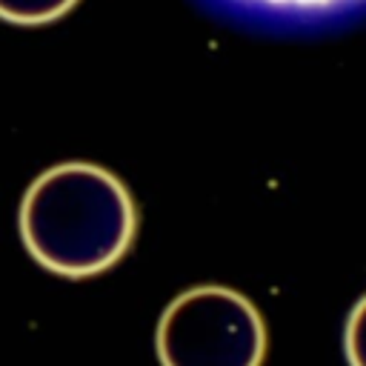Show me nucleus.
I'll return each mask as SVG.
<instances>
[{
	"label": "nucleus",
	"mask_w": 366,
	"mask_h": 366,
	"mask_svg": "<svg viewBox=\"0 0 366 366\" xmlns=\"http://www.w3.org/2000/svg\"><path fill=\"white\" fill-rule=\"evenodd\" d=\"M137 206L109 169L66 160L37 174L20 203V237L51 274L92 277L112 269L132 246Z\"/></svg>",
	"instance_id": "obj_1"
},
{
	"label": "nucleus",
	"mask_w": 366,
	"mask_h": 366,
	"mask_svg": "<svg viewBox=\"0 0 366 366\" xmlns=\"http://www.w3.org/2000/svg\"><path fill=\"white\" fill-rule=\"evenodd\" d=\"M160 366H260L266 323L257 306L229 286H192L160 315Z\"/></svg>",
	"instance_id": "obj_2"
},
{
	"label": "nucleus",
	"mask_w": 366,
	"mask_h": 366,
	"mask_svg": "<svg viewBox=\"0 0 366 366\" xmlns=\"http://www.w3.org/2000/svg\"><path fill=\"white\" fill-rule=\"evenodd\" d=\"M77 0H0V20L17 26H40L63 17Z\"/></svg>",
	"instance_id": "obj_3"
},
{
	"label": "nucleus",
	"mask_w": 366,
	"mask_h": 366,
	"mask_svg": "<svg viewBox=\"0 0 366 366\" xmlns=\"http://www.w3.org/2000/svg\"><path fill=\"white\" fill-rule=\"evenodd\" d=\"M343 349H346L349 366H366V295L357 300V306L346 320Z\"/></svg>",
	"instance_id": "obj_4"
},
{
	"label": "nucleus",
	"mask_w": 366,
	"mask_h": 366,
	"mask_svg": "<svg viewBox=\"0 0 366 366\" xmlns=\"http://www.w3.org/2000/svg\"><path fill=\"white\" fill-rule=\"evenodd\" d=\"M240 3L274 9V11H335V9L355 6L360 0H240Z\"/></svg>",
	"instance_id": "obj_5"
}]
</instances>
